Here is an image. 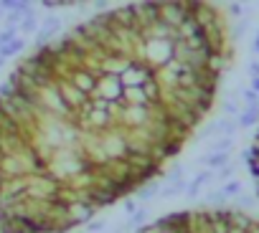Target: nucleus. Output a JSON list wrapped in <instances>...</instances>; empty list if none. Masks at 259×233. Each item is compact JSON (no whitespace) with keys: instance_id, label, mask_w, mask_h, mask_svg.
<instances>
[{"instance_id":"nucleus-1","label":"nucleus","mask_w":259,"mask_h":233,"mask_svg":"<svg viewBox=\"0 0 259 233\" xmlns=\"http://www.w3.org/2000/svg\"><path fill=\"white\" fill-rule=\"evenodd\" d=\"M160 0L92 16L0 84V233H69L163 175L211 111L231 59L224 21L124 84Z\"/></svg>"},{"instance_id":"nucleus-2","label":"nucleus","mask_w":259,"mask_h":233,"mask_svg":"<svg viewBox=\"0 0 259 233\" xmlns=\"http://www.w3.org/2000/svg\"><path fill=\"white\" fill-rule=\"evenodd\" d=\"M138 233H259V220L229 208H193L163 215Z\"/></svg>"},{"instance_id":"nucleus-3","label":"nucleus","mask_w":259,"mask_h":233,"mask_svg":"<svg viewBox=\"0 0 259 233\" xmlns=\"http://www.w3.org/2000/svg\"><path fill=\"white\" fill-rule=\"evenodd\" d=\"M246 162H249V172H251V178L256 183V195H259V132L254 137V145L246 152Z\"/></svg>"},{"instance_id":"nucleus-4","label":"nucleus","mask_w":259,"mask_h":233,"mask_svg":"<svg viewBox=\"0 0 259 233\" xmlns=\"http://www.w3.org/2000/svg\"><path fill=\"white\" fill-rule=\"evenodd\" d=\"M0 6L3 8H18V0H0Z\"/></svg>"}]
</instances>
